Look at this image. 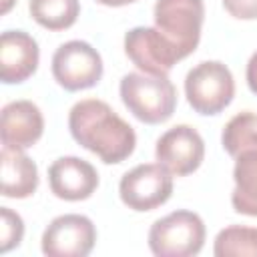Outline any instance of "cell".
I'll return each instance as SVG.
<instances>
[{
    "label": "cell",
    "mask_w": 257,
    "mask_h": 257,
    "mask_svg": "<svg viewBox=\"0 0 257 257\" xmlns=\"http://www.w3.org/2000/svg\"><path fill=\"white\" fill-rule=\"evenodd\" d=\"M96 243V227L86 215L54 217L44 229L40 247L48 257H86Z\"/></svg>",
    "instance_id": "cell-8"
},
{
    "label": "cell",
    "mask_w": 257,
    "mask_h": 257,
    "mask_svg": "<svg viewBox=\"0 0 257 257\" xmlns=\"http://www.w3.org/2000/svg\"><path fill=\"white\" fill-rule=\"evenodd\" d=\"M120 201L133 211H153L173 195V173L161 163L137 165L118 183Z\"/></svg>",
    "instance_id": "cell-6"
},
{
    "label": "cell",
    "mask_w": 257,
    "mask_h": 257,
    "mask_svg": "<svg viewBox=\"0 0 257 257\" xmlns=\"http://www.w3.org/2000/svg\"><path fill=\"white\" fill-rule=\"evenodd\" d=\"M225 10L239 20H255L257 18V0H223Z\"/></svg>",
    "instance_id": "cell-20"
},
{
    "label": "cell",
    "mask_w": 257,
    "mask_h": 257,
    "mask_svg": "<svg viewBox=\"0 0 257 257\" xmlns=\"http://www.w3.org/2000/svg\"><path fill=\"white\" fill-rule=\"evenodd\" d=\"M124 52L137 68L157 76H167L171 68L183 60L177 46L151 26L131 28L124 34Z\"/></svg>",
    "instance_id": "cell-9"
},
{
    "label": "cell",
    "mask_w": 257,
    "mask_h": 257,
    "mask_svg": "<svg viewBox=\"0 0 257 257\" xmlns=\"http://www.w3.org/2000/svg\"><path fill=\"white\" fill-rule=\"evenodd\" d=\"M30 16L48 30H66L70 28L78 14L80 2L78 0H28Z\"/></svg>",
    "instance_id": "cell-17"
},
{
    "label": "cell",
    "mask_w": 257,
    "mask_h": 257,
    "mask_svg": "<svg viewBox=\"0 0 257 257\" xmlns=\"http://www.w3.org/2000/svg\"><path fill=\"white\" fill-rule=\"evenodd\" d=\"M245 78H247V86L253 94H257V50L251 54L247 68H245Z\"/></svg>",
    "instance_id": "cell-21"
},
{
    "label": "cell",
    "mask_w": 257,
    "mask_h": 257,
    "mask_svg": "<svg viewBox=\"0 0 257 257\" xmlns=\"http://www.w3.org/2000/svg\"><path fill=\"white\" fill-rule=\"evenodd\" d=\"M185 94L199 114H219L235 96V80L227 64L203 60L185 76Z\"/></svg>",
    "instance_id": "cell-4"
},
{
    "label": "cell",
    "mask_w": 257,
    "mask_h": 257,
    "mask_svg": "<svg viewBox=\"0 0 257 257\" xmlns=\"http://www.w3.org/2000/svg\"><path fill=\"white\" fill-rule=\"evenodd\" d=\"M48 185L58 199L84 201L96 191L98 173L80 157H60L48 167Z\"/></svg>",
    "instance_id": "cell-11"
},
{
    "label": "cell",
    "mask_w": 257,
    "mask_h": 257,
    "mask_svg": "<svg viewBox=\"0 0 257 257\" xmlns=\"http://www.w3.org/2000/svg\"><path fill=\"white\" fill-rule=\"evenodd\" d=\"M0 2H2V14H6V12L14 6V2H16V0H0Z\"/></svg>",
    "instance_id": "cell-23"
},
{
    "label": "cell",
    "mask_w": 257,
    "mask_h": 257,
    "mask_svg": "<svg viewBox=\"0 0 257 257\" xmlns=\"http://www.w3.org/2000/svg\"><path fill=\"white\" fill-rule=\"evenodd\" d=\"M223 149L231 157H239L247 151H257V112L243 110L227 120L221 133Z\"/></svg>",
    "instance_id": "cell-16"
},
{
    "label": "cell",
    "mask_w": 257,
    "mask_h": 257,
    "mask_svg": "<svg viewBox=\"0 0 257 257\" xmlns=\"http://www.w3.org/2000/svg\"><path fill=\"white\" fill-rule=\"evenodd\" d=\"M96 2L102 4V6H112V8H116V6H126V4L137 2V0H96Z\"/></svg>",
    "instance_id": "cell-22"
},
{
    "label": "cell",
    "mask_w": 257,
    "mask_h": 257,
    "mask_svg": "<svg viewBox=\"0 0 257 257\" xmlns=\"http://www.w3.org/2000/svg\"><path fill=\"white\" fill-rule=\"evenodd\" d=\"M235 189L231 193V205L237 213L257 217V151L241 153L233 169Z\"/></svg>",
    "instance_id": "cell-15"
},
{
    "label": "cell",
    "mask_w": 257,
    "mask_h": 257,
    "mask_svg": "<svg viewBox=\"0 0 257 257\" xmlns=\"http://www.w3.org/2000/svg\"><path fill=\"white\" fill-rule=\"evenodd\" d=\"M44 133V116L32 100H12L0 114V139L4 147L30 149Z\"/></svg>",
    "instance_id": "cell-13"
},
{
    "label": "cell",
    "mask_w": 257,
    "mask_h": 257,
    "mask_svg": "<svg viewBox=\"0 0 257 257\" xmlns=\"http://www.w3.org/2000/svg\"><path fill=\"white\" fill-rule=\"evenodd\" d=\"M52 76L64 90H84L102 78V58L84 40H68L52 54Z\"/></svg>",
    "instance_id": "cell-7"
},
{
    "label": "cell",
    "mask_w": 257,
    "mask_h": 257,
    "mask_svg": "<svg viewBox=\"0 0 257 257\" xmlns=\"http://www.w3.org/2000/svg\"><path fill=\"white\" fill-rule=\"evenodd\" d=\"M213 253L217 257H257V227L229 225L215 237Z\"/></svg>",
    "instance_id": "cell-18"
},
{
    "label": "cell",
    "mask_w": 257,
    "mask_h": 257,
    "mask_svg": "<svg viewBox=\"0 0 257 257\" xmlns=\"http://www.w3.org/2000/svg\"><path fill=\"white\" fill-rule=\"evenodd\" d=\"M40 60L36 40L24 30H6L0 36V78L4 84H18L30 78Z\"/></svg>",
    "instance_id": "cell-12"
},
{
    "label": "cell",
    "mask_w": 257,
    "mask_h": 257,
    "mask_svg": "<svg viewBox=\"0 0 257 257\" xmlns=\"http://www.w3.org/2000/svg\"><path fill=\"white\" fill-rule=\"evenodd\" d=\"M0 177L2 195L8 199H26L38 189V167L22 149L2 147Z\"/></svg>",
    "instance_id": "cell-14"
},
{
    "label": "cell",
    "mask_w": 257,
    "mask_h": 257,
    "mask_svg": "<svg viewBox=\"0 0 257 257\" xmlns=\"http://www.w3.org/2000/svg\"><path fill=\"white\" fill-rule=\"evenodd\" d=\"M24 237V221L10 207H0V251L8 253Z\"/></svg>",
    "instance_id": "cell-19"
},
{
    "label": "cell",
    "mask_w": 257,
    "mask_h": 257,
    "mask_svg": "<svg viewBox=\"0 0 257 257\" xmlns=\"http://www.w3.org/2000/svg\"><path fill=\"white\" fill-rule=\"evenodd\" d=\"M205 245V223L193 211H173L149 229V247L157 257H191Z\"/></svg>",
    "instance_id": "cell-3"
},
{
    "label": "cell",
    "mask_w": 257,
    "mask_h": 257,
    "mask_svg": "<svg viewBox=\"0 0 257 257\" xmlns=\"http://www.w3.org/2000/svg\"><path fill=\"white\" fill-rule=\"evenodd\" d=\"M68 128L80 147L106 165L122 163L137 147L135 128L98 98L78 100L68 112Z\"/></svg>",
    "instance_id": "cell-1"
},
{
    "label": "cell",
    "mask_w": 257,
    "mask_h": 257,
    "mask_svg": "<svg viewBox=\"0 0 257 257\" xmlns=\"http://www.w3.org/2000/svg\"><path fill=\"white\" fill-rule=\"evenodd\" d=\"M157 161L173 175L185 177L195 173L205 159V143L197 128L177 124L163 133L155 147Z\"/></svg>",
    "instance_id": "cell-10"
},
{
    "label": "cell",
    "mask_w": 257,
    "mask_h": 257,
    "mask_svg": "<svg viewBox=\"0 0 257 257\" xmlns=\"http://www.w3.org/2000/svg\"><path fill=\"white\" fill-rule=\"evenodd\" d=\"M153 16L155 28L177 46L183 58L195 52L205 20L203 0H157Z\"/></svg>",
    "instance_id": "cell-5"
},
{
    "label": "cell",
    "mask_w": 257,
    "mask_h": 257,
    "mask_svg": "<svg viewBox=\"0 0 257 257\" xmlns=\"http://www.w3.org/2000/svg\"><path fill=\"white\" fill-rule=\"evenodd\" d=\"M118 92L128 112L147 124L169 120L177 106V88L169 76L128 72L120 78Z\"/></svg>",
    "instance_id": "cell-2"
}]
</instances>
